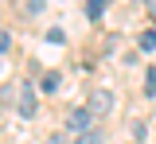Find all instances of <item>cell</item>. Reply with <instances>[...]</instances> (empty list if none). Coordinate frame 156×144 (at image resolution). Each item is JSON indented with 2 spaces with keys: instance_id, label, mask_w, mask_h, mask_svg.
Listing matches in <instances>:
<instances>
[{
  "instance_id": "1",
  "label": "cell",
  "mask_w": 156,
  "mask_h": 144,
  "mask_svg": "<svg viewBox=\"0 0 156 144\" xmlns=\"http://www.w3.org/2000/svg\"><path fill=\"white\" fill-rule=\"evenodd\" d=\"M86 109H90L94 117H109V109H113V94H109V90H94Z\"/></svg>"
},
{
  "instance_id": "2",
  "label": "cell",
  "mask_w": 156,
  "mask_h": 144,
  "mask_svg": "<svg viewBox=\"0 0 156 144\" xmlns=\"http://www.w3.org/2000/svg\"><path fill=\"white\" fill-rule=\"evenodd\" d=\"M90 121H94V113H90V109H70V113H66V129H70V132H90Z\"/></svg>"
},
{
  "instance_id": "3",
  "label": "cell",
  "mask_w": 156,
  "mask_h": 144,
  "mask_svg": "<svg viewBox=\"0 0 156 144\" xmlns=\"http://www.w3.org/2000/svg\"><path fill=\"white\" fill-rule=\"evenodd\" d=\"M16 94H20V117H35V90L23 82Z\"/></svg>"
},
{
  "instance_id": "4",
  "label": "cell",
  "mask_w": 156,
  "mask_h": 144,
  "mask_svg": "<svg viewBox=\"0 0 156 144\" xmlns=\"http://www.w3.org/2000/svg\"><path fill=\"white\" fill-rule=\"evenodd\" d=\"M58 86H62V74H58V70H47L43 82H39V90H43V94H55Z\"/></svg>"
},
{
  "instance_id": "5",
  "label": "cell",
  "mask_w": 156,
  "mask_h": 144,
  "mask_svg": "<svg viewBox=\"0 0 156 144\" xmlns=\"http://www.w3.org/2000/svg\"><path fill=\"white\" fill-rule=\"evenodd\" d=\"M105 136H101V129H90V132H78L74 136V144H101Z\"/></svg>"
},
{
  "instance_id": "6",
  "label": "cell",
  "mask_w": 156,
  "mask_h": 144,
  "mask_svg": "<svg viewBox=\"0 0 156 144\" xmlns=\"http://www.w3.org/2000/svg\"><path fill=\"white\" fill-rule=\"evenodd\" d=\"M86 16L90 20H101L105 16V0H86Z\"/></svg>"
},
{
  "instance_id": "7",
  "label": "cell",
  "mask_w": 156,
  "mask_h": 144,
  "mask_svg": "<svg viewBox=\"0 0 156 144\" xmlns=\"http://www.w3.org/2000/svg\"><path fill=\"white\" fill-rule=\"evenodd\" d=\"M140 47H144V51H156V31H152V27L140 31Z\"/></svg>"
},
{
  "instance_id": "8",
  "label": "cell",
  "mask_w": 156,
  "mask_h": 144,
  "mask_svg": "<svg viewBox=\"0 0 156 144\" xmlns=\"http://www.w3.org/2000/svg\"><path fill=\"white\" fill-rule=\"evenodd\" d=\"M8 47H12V35H8V31H4V27H0V55H4V51H8Z\"/></svg>"
},
{
  "instance_id": "9",
  "label": "cell",
  "mask_w": 156,
  "mask_h": 144,
  "mask_svg": "<svg viewBox=\"0 0 156 144\" xmlns=\"http://www.w3.org/2000/svg\"><path fill=\"white\" fill-rule=\"evenodd\" d=\"M144 132H148V129H144V121H133V136H136V140H144Z\"/></svg>"
},
{
  "instance_id": "10",
  "label": "cell",
  "mask_w": 156,
  "mask_h": 144,
  "mask_svg": "<svg viewBox=\"0 0 156 144\" xmlns=\"http://www.w3.org/2000/svg\"><path fill=\"white\" fill-rule=\"evenodd\" d=\"M43 144H66V140H62V136H58V132H55V136H47V140H43Z\"/></svg>"
},
{
  "instance_id": "11",
  "label": "cell",
  "mask_w": 156,
  "mask_h": 144,
  "mask_svg": "<svg viewBox=\"0 0 156 144\" xmlns=\"http://www.w3.org/2000/svg\"><path fill=\"white\" fill-rule=\"evenodd\" d=\"M144 4H148V12H152V16H156V0H144Z\"/></svg>"
}]
</instances>
